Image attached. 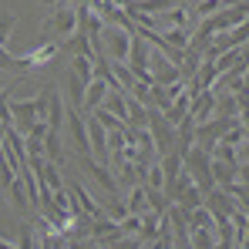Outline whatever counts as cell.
<instances>
[{"instance_id": "6da1fadb", "label": "cell", "mask_w": 249, "mask_h": 249, "mask_svg": "<svg viewBox=\"0 0 249 249\" xmlns=\"http://www.w3.org/2000/svg\"><path fill=\"white\" fill-rule=\"evenodd\" d=\"M64 51V44H57V41H41V44H34L31 51H24V54H17V64H14V74H31V71H44L57 54Z\"/></svg>"}, {"instance_id": "7a4b0ae2", "label": "cell", "mask_w": 249, "mask_h": 249, "mask_svg": "<svg viewBox=\"0 0 249 249\" xmlns=\"http://www.w3.org/2000/svg\"><path fill=\"white\" fill-rule=\"evenodd\" d=\"M44 31H47V41H54V37H74V31H78V7H68V3H54V10L47 14V20H44Z\"/></svg>"}, {"instance_id": "3957f363", "label": "cell", "mask_w": 249, "mask_h": 249, "mask_svg": "<svg viewBox=\"0 0 249 249\" xmlns=\"http://www.w3.org/2000/svg\"><path fill=\"white\" fill-rule=\"evenodd\" d=\"M185 168L192 172L196 185H199L206 196L215 189V178H212V152H209V148H202V145H192V152L185 155Z\"/></svg>"}, {"instance_id": "277c9868", "label": "cell", "mask_w": 249, "mask_h": 249, "mask_svg": "<svg viewBox=\"0 0 249 249\" xmlns=\"http://www.w3.org/2000/svg\"><path fill=\"white\" fill-rule=\"evenodd\" d=\"M10 111H14L17 124H20V122H44V115H47V88L41 91V98L10 101Z\"/></svg>"}, {"instance_id": "5b68a950", "label": "cell", "mask_w": 249, "mask_h": 249, "mask_svg": "<svg viewBox=\"0 0 249 249\" xmlns=\"http://www.w3.org/2000/svg\"><path fill=\"white\" fill-rule=\"evenodd\" d=\"M101 41L108 44V54H111V61H124L128 64V51H131V34L124 31V27H105V37Z\"/></svg>"}, {"instance_id": "8992f818", "label": "cell", "mask_w": 249, "mask_h": 249, "mask_svg": "<svg viewBox=\"0 0 249 249\" xmlns=\"http://www.w3.org/2000/svg\"><path fill=\"white\" fill-rule=\"evenodd\" d=\"M148 71H152L155 84H162V88H168V84H175V81H182V68H178V64H172L168 57H159L155 64H148Z\"/></svg>"}, {"instance_id": "52a82bcc", "label": "cell", "mask_w": 249, "mask_h": 249, "mask_svg": "<svg viewBox=\"0 0 249 249\" xmlns=\"http://www.w3.org/2000/svg\"><path fill=\"white\" fill-rule=\"evenodd\" d=\"M68 192H71V199L78 202V209H81L84 215H91L94 222H98V219H105V212H101V206H98V202H94V199H91V196L84 192V189L78 185V182H68Z\"/></svg>"}, {"instance_id": "ba28073f", "label": "cell", "mask_w": 249, "mask_h": 249, "mask_svg": "<svg viewBox=\"0 0 249 249\" xmlns=\"http://www.w3.org/2000/svg\"><path fill=\"white\" fill-rule=\"evenodd\" d=\"M81 162H84V168H88V172H91V175H94V178H98L108 192H111V196H118V182H115V172H111V168L101 165V162H94L91 155H84Z\"/></svg>"}, {"instance_id": "9c48e42d", "label": "cell", "mask_w": 249, "mask_h": 249, "mask_svg": "<svg viewBox=\"0 0 249 249\" xmlns=\"http://www.w3.org/2000/svg\"><path fill=\"white\" fill-rule=\"evenodd\" d=\"M108 81H101V78H94V81L88 84V91H84V115H91L94 108H101L105 105V98H108Z\"/></svg>"}, {"instance_id": "30bf717a", "label": "cell", "mask_w": 249, "mask_h": 249, "mask_svg": "<svg viewBox=\"0 0 249 249\" xmlns=\"http://www.w3.org/2000/svg\"><path fill=\"white\" fill-rule=\"evenodd\" d=\"M212 115H215V91L206 88V91L192 101V118H196V124H202V122H209Z\"/></svg>"}, {"instance_id": "8fae6325", "label": "cell", "mask_w": 249, "mask_h": 249, "mask_svg": "<svg viewBox=\"0 0 249 249\" xmlns=\"http://www.w3.org/2000/svg\"><path fill=\"white\" fill-rule=\"evenodd\" d=\"M236 175H239V165L212 159V178H215V185H219V189H229V185L236 182Z\"/></svg>"}, {"instance_id": "7c38bea8", "label": "cell", "mask_w": 249, "mask_h": 249, "mask_svg": "<svg viewBox=\"0 0 249 249\" xmlns=\"http://www.w3.org/2000/svg\"><path fill=\"white\" fill-rule=\"evenodd\" d=\"M105 108H108L111 115H118L124 124H131V115H128V91H108Z\"/></svg>"}, {"instance_id": "4fadbf2b", "label": "cell", "mask_w": 249, "mask_h": 249, "mask_svg": "<svg viewBox=\"0 0 249 249\" xmlns=\"http://www.w3.org/2000/svg\"><path fill=\"white\" fill-rule=\"evenodd\" d=\"M124 206H128V212H131V215H145V212H148V192H145V185H131V192H128V202H124Z\"/></svg>"}, {"instance_id": "5bb4252c", "label": "cell", "mask_w": 249, "mask_h": 249, "mask_svg": "<svg viewBox=\"0 0 249 249\" xmlns=\"http://www.w3.org/2000/svg\"><path fill=\"white\" fill-rule=\"evenodd\" d=\"M175 206H182L185 212H192V209L206 206V192H202V189H199V185L192 182V185H189V189H185V192H182V196L175 199Z\"/></svg>"}, {"instance_id": "9a60e30c", "label": "cell", "mask_w": 249, "mask_h": 249, "mask_svg": "<svg viewBox=\"0 0 249 249\" xmlns=\"http://www.w3.org/2000/svg\"><path fill=\"white\" fill-rule=\"evenodd\" d=\"M192 81L199 84L202 91H206V88H212V84L219 81V68H215V57H202V68H199V74H196Z\"/></svg>"}, {"instance_id": "2e32d148", "label": "cell", "mask_w": 249, "mask_h": 249, "mask_svg": "<svg viewBox=\"0 0 249 249\" xmlns=\"http://www.w3.org/2000/svg\"><path fill=\"white\" fill-rule=\"evenodd\" d=\"M215 115H222V118H239V101H236V94H215Z\"/></svg>"}, {"instance_id": "e0dca14e", "label": "cell", "mask_w": 249, "mask_h": 249, "mask_svg": "<svg viewBox=\"0 0 249 249\" xmlns=\"http://www.w3.org/2000/svg\"><path fill=\"white\" fill-rule=\"evenodd\" d=\"M84 91H88V84L71 71V78H68V94H71V108H81L84 111Z\"/></svg>"}, {"instance_id": "ac0fdd59", "label": "cell", "mask_w": 249, "mask_h": 249, "mask_svg": "<svg viewBox=\"0 0 249 249\" xmlns=\"http://www.w3.org/2000/svg\"><path fill=\"white\" fill-rule=\"evenodd\" d=\"M182 0H138V10L142 14H152V17H159V14H165L172 7H178Z\"/></svg>"}, {"instance_id": "d6986e66", "label": "cell", "mask_w": 249, "mask_h": 249, "mask_svg": "<svg viewBox=\"0 0 249 249\" xmlns=\"http://www.w3.org/2000/svg\"><path fill=\"white\" fill-rule=\"evenodd\" d=\"M111 71H115V78H118V84H122L124 91H135V88H138L135 74H131V68H128L124 61H111Z\"/></svg>"}, {"instance_id": "ffe728a7", "label": "cell", "mask_w": 249, "mask_h": 249, "mask_svg": "<svg viewBox=\"0 0 249 249\" xmlns=\"http://www.w3.org/2000/svg\"><path fill=\"white\" fill-rule=\"evenodd\" d=\"M74 74H78L84 84H91V81H94V57L74 54Z\"/></svg>"}, {"instance_id": "44dd1931", "label": "cell", "mask_w": 249, "mask_h": 249, "mask_svg": "<svg viewBox=\"0 0 249 249\" xmlns=\"http://www.w3.org/2000/svg\"><path fill=\"white\" fill-rule=\"evenodd\" d=\"M222 10V0H199L196 7H192V17L196 20H206V17H215Z\"/></svg>"}, {"instance_id": "7402d4cb", "label": "cell", "mask_w": 249, "mask_h": 249, "mask_svg": "<svg viewBox=\"0 0 249 249\" xmlns=\"http://www.w3.org/2000/svg\"><path fill=\"white\" fill-rule=\"evenodd\" d=\"M91 115H94V118H98V122L105 124V128H108V131H118V128H124V122H122V118H118V115H111V111H108V108H105V105H101V108H94V111H91Z\"/></svg>"}, {"instance_id": "603a6c76", "label": "cell", "mask_w": 249, "mask_h": 249, "mask_svg": "<svg viewBox=\"0 0 249 249\" xmlns=\"http://www.w3.org/2000/svg\"><path fill=\"white\" fill-rule=\"evenodd\" d=\"M192 249H215V232L212 229H192Z\"/></svg>"}, {"instance_id": "cb8c5ba5", "label": "cell", "mask_w": 249, "mask_h": 249, "mask_svg": "<svg viewBox=\"0 0 249 249\" xmlns=\"http://www.w3.org/2000/svg\"><path fill=\"white\" fill-rule=\"evenodd\" d=\"M7 192H10V199H14V206H31V199H27V185H24V178H17V182H14V185H10V189H7Z\"/></svg>"}, {"instance_id": "d4e9b609", "label": "cell", "mask_w": 249, "mask_h": 249, "mask_svg": "<svg viewBox=\"0 0 249 249\" xmlns=\"http://www.w3.org/2000/svg\"><path fill=\"white\" fill-rule=\"evenodd\" d=\"M246 138H249V135H246V128L236 122L232 128H229V131H226V135H222V145H232V148H236V145H243Z\"/></svg>"}, {"instance_id": "484cf974", "label": "cell", "mask_w": 249, "mask_h": 249, "mask_svg": "<svg viewBox=\"0 0 249 249\" xmlns=\"http://www.w3.org/2000/svg\"><path fill=\"white\" fill-rule=\"evenodd\" d=\"M14 24H17V17H14V14L0 17V47L7 44V37H10V31H14Z\"/></svg>"}, {"instance_id": "4316f807", "label": "cell", "mask_w": 249, "mask_h": 249, "mask_svg": "<svg viewBox=\"0 0 249 249\" xmlns=\"http://www.w3.org/2000/svg\"><path fill=\"white\" fill-rule=\"evenodd\" d=\"M17 249H37L34 246V226H24V229H20V243H17Z\"/></svg>"}, {"instance_id": "83f0119b", "label": "cell", "mask_w": 249, "mask_h": 249, "mask_svg": "<svg viewBox=\"0 0 249 249\" xmlns=\"http://www.w3.org/2000/svg\"><path fill=\"white\" fill-rule=\"evenodd\" d=\"M122 229L138 236V232H142V215H128V219H122Z\"/></svg>"}, {"instance_id": "f1b7e54d", "label": "cell", "mask_w": 249, "mask_h": 249, "mask_svg": "<svg viewBox=\"0 0 249 249\" xmlns=\"http://www.w3.org/2000/svg\"><path fill=\"white\" fill-rule=\"evenodd\" d=\"M236 162H239V165H249V138L243 145H236Z\"/></svg>"}, {"instance_id": "f546056e", "label": "cell", "mask_w": 249, "mask_h": 249, "mask_svg": "<svg viewBox=\"0 0 249 249\" xmlns=\"http://www.w3.org/2000/svg\"><path fill=\"white\" fill-rule=\"evenodd\" d=\"M239 185H249V165H239V175H236Z\"/></svg>"}, {"instance_id": "4dcf8cb0", "label": "cell", "mask_w": 249, "mask_h": 249, "mask_svg": "<svg viewBox=\"0 0 249 249\" xmlns=\"http://www.w3.org/2000/svg\"><path fill=\"white\" fill-rule=\"evenodd\" d=\"M47 3H64V0H47Z\"/></svg>"}]
</instances>
